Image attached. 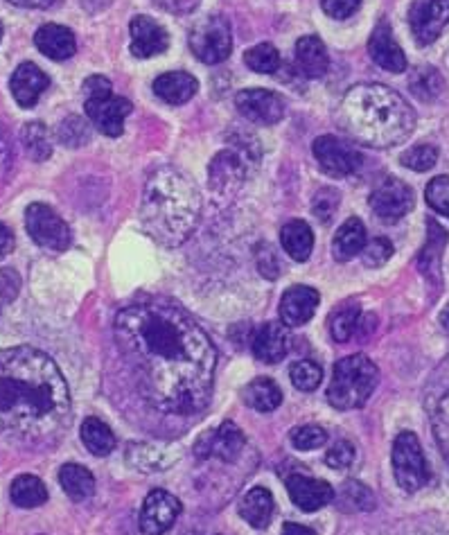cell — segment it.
<instances>
[{"mask_svg":"<svg viewBox=\"0 0 449 535\" xmlns=\"http://www.w3.org/2000/svg\"><path fill=\"white\" fill-rule=\"evenodd\" d=\"M113 335L149 407L165 416H192L208 405L217 350L179 305L158 298L131 303L118 312Z\"/></svg>","mask_w":449,"mask_h":535,"instance_id":"obj_1","label":"cell"},{"mask_svg":"<svg viewBox=\"0 0 449 535\" xmlns=\"http://www.w3.org/2000/svg\"><path fill=\"white\" fill-rule=\"evenodd\" d=\"M70 391L59 366L30 346L0 350V436L41 445L68 425Z\"/></svg>","mask_w":449,"mask_h":535,"instance_id":"obj_2","label":"cell"},{"mask_svg":"<svg viewBox=\"0 0 449 535\" xmlns=\"http://www.w3.org/2000/svg\"><path fill=\"white\" fill-rule=\"evenodd\" d=\"M339 127L368 147H393L411 136L416 113L398 91L384 84H357L343 95Z\"/></svg>","mask_w":449,"mask_h":535,"instance_id":"obj_3","label":"cell"},{"mask_svg":"<svg viewBox=\"0 0 449 535\" xmlns=\"http://www.w3.org/2000/svg\"><path fill=\"white\" fill-rule=\"evenodd\" d=\"M145 231L163 247H181L201 217V192L181 170L163 165L149 174L140 206Z\"/></svg>","mask_w":449,"mask_h":535,"instance_id":"obj_4","label":"cell"},{"mask_svg":"<svg viewBox=\"0 0 449 535\" xmlns=\"http://www.w3.org/2000/svg\"><path fill=\"white\" fill-rule=\"evenodd\" d=\"M377 382H380V371L366 355L343 357L334 366L328 387V402L339 411L364 407L371 400Z\"/></svg>","mask_w":449,"mask_h":535,"instance_id":"obj_5","label":"cell"},{"mask_svg":"<svg viewBox=\"0 0 449 535\" xmlns=\"http://www.w3.org/2000/svg\"><path fill=\"white\" fill-rule=\"evenodd\" d=\"M190 50L201 64L215 66L222 64L228 57H231L233 50V34H231V23H228L224 16H206L195 23V28L190 30Z\"/></svg>","mask_w":449,"mask_h":535,"instance_id":"obj_6","label":"cell"},{"mask_svg":"<svg viewBox=\"0 0 449 535\" xmlns=\"http://www.w3.org/2000/svg\"><path fill=\"white\" fill-rule=\"evenodd\" d=\"M393 475L398 486L407 493H416L429 481V466L418 436L413 432L398 434L393 443Z\"/></svg>","mask_w":449,"mask_h":535,"instance_id":"obj_7","label":"cell"},{"mask_svg":"<svg viewBox=\"0 0 449 535\" xmlns=\"http://www.w3.org/2000/svg\"><path fill=\"white\" fill-rule=\"evenodd\" d=\"M25 228H28L30 238L48 251H66L70 242H73L70 226L46 204L28 206V210H25Z\"/></svg>","mask_w":449,"mask_h":535,"instance_id":"obj_8","label":"cell"},{"mask_svg":"<svg viewBox=\"0 0 449 535\" xmlns=\"http://www.w3.org/2000/svg\"><path fill=\"white\" fill-rule=\"evenodd\" d=\"M312 152L314 159L319 161L321 170L334 179L350 177V174H355L364 163V156L359 154V149L355 145H350L346 140L334 136L316 138Z\"/></svg>","mask_w":449,"mask_h":535,"instance_id":"obj_9","label":"cell"},{"mask_svg":"<svg viewBox=\"0 0 449 535\" xmlns=\"http://www.w3.org/2000/svg\"><path fill=\"white\" fill-rule=\"evenodd\" d=\"M368 204H371L373 213L380 217L382 222L395 224V222H400L404 215L411 213L413 204H416V195H413V190L411 186H407V183L395 177H389L371 192Z\"/></svg>","mask_w":449,"mask_h":535,"instance_id":"obj_10","label":"cell"},{"mask_svg":"<svg viewBox=\"0 0 449 535\" xmlns=\"http://www.w3.org/2000/svg\"><path fill=\"white\" fill-rule=\"evenodd\" d=\"M449 23V0H413L409 10L411 34L420 46L434 43Z\"/></svg>","mask_w":449,"mask_h":535,"instance_id":"obj_11","label":"cell"},{"mask_svg":"<svg viewBox=\"0 0 449 535\" xmlns=\"http://www.w3.org/2000/svg\"><path fill=\"white\" fill-rule=\"evenodd\" d=\"M235 107L255 125L271 127L285 116V100L267 89H246L235 95Z\"/></svg>","mask_w":449,"mask_h":535,"instance_id":"obj_12","label":"cell"},{"mask_svg":"<svg viewBox=\"0 0 449 535\" xmlns=\"http://www.w3.org/2000/svg\"><path fill=\"white\" fill-rule=\"evenodd\" d=\"M181 515V502L167 490H152L145 497L140 511V531L143 535H163L174 526Z\"/></svg>","mask_w":449,"mask_h":535,"instance_id":"obj_13","label":"cell"},{"mask_svg":"<svg viewBox=\"0 0 449 535\" xmlns=\"http://www.w3.org/2000/svg\"><path fill=\"white\" fill-rule=\"evenodd\" d=\"M84 111L88 120L100 129V134L118 138L122 136V131H125V118L134 111V107H131V102L127 98H113V95H107V98L86 100Z\"/></svg>","mask_w":449,"mask_h":535,"instance_id":"obj_14","label":"cell"},{"mask_svg":"<svg viewBox=\"0 0 449 535\" xmlns=\"http://www.w3.org/2000/svg\"><path fill=\"white\" fill-rule=\"evenodd\" d=\"M244 450V434L242 429L237 427L231 420L219 425L217 429H210L204 436L199 438L195 445V452L199 459H210V456H217V459L233 463L237 456Z\"/></svg>","mask_w":449,"mask_h":535,"instance_id":"obj_15","label":"cell"},{"mask_svg":"<svg viewBox=\"0 0 449 535\" xmlns=\"http://www.w3.org/2000/svg\"><path fill=\"white\" fill-rule=\"evenodd\" d=\"M208 179L210 186L217 192L219 197H231L237 190L242 188L246 179V163L237 152H219L208 165Z\"/></svg>","mask_w":449,"mask_h":535,"instance_id":"obj_16","label":"cell"},{"mask_svg":"<svg viewBox=\"0 0 449 535\" xmlns=\"http://www.w3.org/2000/svg\"><path fill=\"white\" fill-rule=\"evenodd\" d=\"M131 32V55L138 59H149L170 48V34L161 23L149 19V16H136L129 23Z\"/></svg>","mask_w":449,"mask_h":535,"instance_id":"obj_17","label":"cell"},{"mask_svg":"<svg viewBox=\"0 0 449 535\" xmlns=\"http://www.w3.org/2000/svg\"><path fill=\"white\" fill-rule=\"evenodd\" d=\"M319 303L321 296L316 289L305 285L289 287L283 298H280V321H283L287 328L305 326L316 314Z\"/></svg>","mask_w":449,"mask_h":535,"instance_id":"obj_18","label":"cell"},{"mask_svg":"<svg viewBox=\"0 0 449 535\" xmlns=\"http://www.w3.org/2000/svg\"><path fill=\"white\" fill-rule=\"evenodd\" d=\"M287 493L292 497V502L305 513L321 511L323 506L332 504L334 488L323 479L294 475L287 479Z\"/></svg>","mask_w":449,"mask_h":535,"instance_id":"obj_19","label":"cell"},{"mask_svg":"<svg viewBox=\"0 0 449 535\" xmlns=\"http://www.w3.org/2000/svg\"><path fill=\"white\" fill-rule=\"evenodd\" d=\"M48 86H50L48 75L43 73L37 64H30V61L16 68L10 80L14 100L19 102L23 109H32L34 104L39 102L41 95L48 91Z\"/></svg>","mask_w":449,"mask_h":535,"instance_id":"obj_20","label":"cell"},{"mask_svg":"<svg viewBox=\"0 0 449 535\" xmlns=\"http://www.w3.org/2000/svg\"><path fill=\"white\" fill-rule=\"evenodd\" d=\"M368 52H371L375 64L389 70V73H404L407 70V57H404L402 48L393 39V32L386 23H380L373 30L371 41H368Z\"/></svg>","mask_w":449,"mask_h":535,"instance_id":"obj_21","label":"cell"},{"mask_svg":"<svg viewBox=\"0 0 449 535\" xmlns=\"http://www.w3.org/2000/svg\"><path fill=\"white\" fill-rule=\"evenodd\" d=\"M251 348L253 355L264 364H278L280 359H285L289 350V335L285 323H264V326L255 332Z\"/></svg>","mask_w":449,"mask_h":535,"instance_id":"obj_22","label":"cell"},{"mask_svg":"<svg viewBox=\"0 0 449 535\" xmlns=\"http://www.w3.org/2000/svg\"><path fill=\"white\" fill-rule=\"evenodd\" d=\"M34 46L48 59L64 61L77 52V39L70 28H64V25L57 23H46L34 34Z\"/></svg>","mask_w":449,"mask_h":535,"instance_id":"obj_23","label":"cell"},{"mask_svg":"<svg viewBox=\"0 0 449 535\" xmlns=\"http://www.w3.org/2000/svg\"><path fill=\"white\" fill-rule=\"evenodd\" d=\"M294 59L298 73L307 77V80H319L330 68V55L325 50V43L319 37H314V34L298 39Z\"/></svg>","mask_w":449,"mask_h":535,"instance_id":"obj_24","label":"cell"},{"mask_svg":"<svg viewBox=\"0 0 449 535\" xmlns=\"http://www.w3.org/2000/svg\"><path fill=\"white\" fill-rule=\"evenodd\" d=\"M199 89V84L195 77L190 73H183V70H176V73H165L161 77H156L154 80V93L161 98L163 102L172 104H186L192 98H195V93Z\"/></svg>","mask_w":449,"mask_h":535,"instance_id":"obj_25","label":"cell"},{"mask_svg":"<svg viewBox=\"0 0 449 535\" xmlns=\"http://www.w3.org/2000/svg\"><path fill=\"white\" fill-rule=\"evenodd\" d=\"M366 247V226L362 224V219L350 217L343 222L337 233H334L332 240V256L339 262H348Z\"/></svg>","mask_w":449,"mask_h":535,"instance_id":"obj_26","label":"cell"},{"mask_svg":"<svg viewBox=\"0 0 449 535\" xmlns=\"http://www.w3.org/2000/svg\"><path fill=\"white\" fill-rule=\"evenodd\" d=\"M280 244L287 251V256L298 262H305L312 256L314 249V233L312 228L303 219H292L280 231Z\"/></svg>","mask_w":449,"mask_h":535,"instance_id":"obj_27","label":"cell"},{"mask_svg":"<svg viewBox=\"0 0 449 535\" xmlns=\"http://www.w3.org/2000/svg\"><path fill=\"white\" fill-rule=\"evenodd\" d=\"M240 515L253 529H264V526H269L271 515H274V495L262 486L251 488L240 502Z\"/></svg>","mask_w":449,"mask_h":535,"instance_id":"obj_28","label":"cell"},{"mask_svg":"<svg viewBox=\"0 0 449 535\" xmlns=\"http://www.w3.org/2000/svg\"><path fill=\"white\" fill-rule=\"evenodd\" d=\"M244 402L251 409L260 411V414H269V411H276L283 402V391H280L278 384L269 377H258L251 384H246L244 389Z\"/></svg>","mask_w":449,"mask_h":535,"instance_id":"obj_29","label":"cell"},{"mask_svg":"<svg viewBox=\"0 0 449 535\" xmlns=\"http://www.w3.org/2000/svg\"><path fill=\"white\" fill-rule=\"evenodd\" d=\"M59 484L73 502H86V499L95 493V479L91 475V470L77 466V463H66V466H61Z\"/></svg>","mask_w":449,"mask_h":535,"instance_id":"obj_30","label":"cell"},{"mask_svg":"<svg viewBox=\"0 0 449 535\" xmlns=\"http://www.w3.org/2000/svg\"><path fill=\"white\" fill-rule=\"evenodd\" d=\"M127 461L140 472H163L174 461V456L165 452V447L138 443L127 450Z\"/></svg>","mask_w":449,"mask_h":535,"instance_id":"obj_31","label":"cell"},{"mask_svg":"<svg viewBox=\"0 0 449 535\" xmlns=\"http://www.w3.org/2000/svg\"><path fill=\"white\" fill-rule=\"evenodd\" d=\"M82 443L95 456H109L116 450V436H113L111 427L95 416L86 418L82 423Z\"/></svg>","mask_w":449,"mask_h":535,"instance_id":"obj_32","label":"cell"},{"mask_svg":"<svg viewBox=\"0 0 449 535\" xmlns=\"http://www.w3.org/2000/svg\"><path fill=\"white\" fill-rule=\"evenodd\" d=\"M10 497L19 508H37L41 504H46L48 488L39 477L21 475L12 481Z\"/></svg>","mask_w":449,"mask_h":535,"instance_id":"obj_33","label":"cell"},{"mask_svg":"<svg viewBox=\"0 0 449 535\" xmlns=\"http://www.w3.org/2000/svg\"><path fill=\"white\" fill-rule=\"evenodd\" d=\"M332 502H337L343 513H362L373 511L375 508V495L359 481H346L339 488V493H334Z\"/></svg>","mask_w":449,"mask_h":535,"instance_id":"obj_34","label":"cell"},{"mask_svg":"<svg viewBox=\"0 0 449 535\" xmlns=\"http://www.w3.org/2000/svg\"><path fill=\"white\" fill-rule=\"evenodd\" d=\"M411 93L422 102H434L445 89V80L434 66H420L409 77Z\"/></svg>","mask_w":449,"mask_h":535,"instance_id":"obj_35","label":"cell"},{"mask_svg":"<svg viewBox=\"0 0 449 535\" xmlns=\"http://www.w3.org/2000/svg\"><path fill=\"white\" fill-rule=\"evenodd\" d=\"M362 317V310H359L357 303H341L337 310H332L330 314V335L339 344H346L350 337L357 332V323Z\"/></svg>","mask_w":449,"mask_h":535,"instance_id":"obj_36","label":"cell"},{"mask_svg":"<svg viewBox=\"0 0 449 535\" xmlns=\"http://www.w3.org/2000/svg\"><path fill=\"white\" fill-rule=\"evenodd\" d=\"M21 140H23L25 152H28L32 161L41 163L50 159L52 140H50L46 125H41V122H28V125L21 129Z\"/></svg>","mask_w":449,"mask_h":535,"instance_id":"obj_37","label":"cell"},{"mask_svg":"<svg viewBox=\"0 0 449 535\" xmlns=\"http://www.w3.org/2000/svg\"><path fill=\"white\" fill-rule=\"evenodd\" d=\"M244 64L249 66L253 73L260 75H274L280 68V52L271 43H258L244 52Z\"/></svg>","mask_w":449,"mask_h":535,"instance_id":"obj_38","label":"cell"},{"mask_svg":"<svg viewBox=\"0 0 449 535\" xmlns=\"http://www.w3.org/2000/svg\"><path fill=\"white\" fill-rule=\"evenodd\" d=\"M289 377H292V384L298 391H314L321 384L323 371L316 362L301 359V362H296L292 364V368H289Z\"/></svg>","mask_w":449,"mask_h":535,"instance_id":"obj_39","label":"cell"},{"mask_svg":"<svg viewBox=\"0 0 449 535\" xmlns=\"http://www.w3.org/2000/svg\"><path fill=\"white\" fill-rule=\"evenodd\" d=\"M438 161V149L434 145H413L402 154V165L413 172H427Z\"/></svg>","mask_w":449,"mask_h":535,"instance_id":"obj_40","label":"cell"},{"mask_svg":"<svg viewBox=\"0 0 449 535\" xmlns=\"http://www.w3.org/2000/svg\"><path fill=\"white\" fill-rule=\"evenodd\" d=\"M429 228H431L429 242H427V247L422 249V256H420V260L425 262V269H422V271H436L438 269L440 249H443L445 242H447L445 231L434 222V219H431V222H429Z\"/></svg>","mask_w":449,"mask_h":535,"instance_id":"obj_41","label":"cell"},{"mask_svg":"<svg viewBox=\"0 0 449 535\" xmlns=\"http://www.w3.org/2000/svg\"><path fill=\"white\" fill-rule=\"evenodd\" d=\"M57 136H59L61 143L68 145V147L84 145V143H88V138H91V134H88V125L77 116H70L61 122L59 129H57Z\"/></svg>","mask_w":449,"mask_h":535,"instance_id":"obj_42","label":"cell"},{"mask_svg":"<svg viewBox=\"0 0 449 535\" xmlns=\"http://www.w3.org/2000/svg\"><path fill=\"white\" fill-rule=\"evenodd\" d=\"M434 436L440 452H443L445 459L449 461V391L445 393L443 400L438 402L434 411Z\"/></svg>","mask_w":449,"mask_h":535,"instance_id":"obj_43","label":"cell"},{"mask_svg":"<svg viewBox=\"0 0 449 535\" xmlns=\"http://www.w3.org/2000/svg\"><path fill=\"white\" fill-rule=\"evenodd\" d=\"M427 204L436 210V213H443L449 217V177H436L429 181V186L425 190Z\"/></svg>","mask_w":449,"mask_h":535,"instance_id":"obj_44","label":"cell"},{"mask_svg":"<svg viewBox=\"0 0 449 535\" xmlns=\"http://www.w3.org/2000/svg\"><path fill=\"white\" fill-rule=\"evenodd\" d=\"M339 192L332 188H321L312 199V213L321 219L323 224H328L339 208Z\"/></svg>","mask_w":449,"mask_h":535,"instance_id":"obj_45","label":"cell"},{"mask_svg":"<svg viewBox=\"0 0 449 535\" xmlns=\"http://www.w3.org/2000/svg\"><path fill=\"white\" fill-rule=\"evenodd\" d=\"M325 441H328V434H325L323 427H316V425L298 427L292 432L294 447H296V450H303V452L316 450V447L325 445Z\"/></svg>","mask_w":449,"mask_h":535,"instance_id":"obj_46","label":"cell"},{"mask_svg":"<svg viewBox=\"0 0 449 535\" xmlns=\"http://www.w3.org/2000/svg\"><path fill=\"white\" fill-rule=\"evenodd\" d=\"M359 256H362V262L366 267H371V269L382 267L393 256V244L384 238H375L371 242H366V247L362 253H359Z\"/></svg>","mask_w":449,"mask_h":535,"instance_id":"obj_47","label":"cell"},{"mask_svg":"<svg viewBox=\"0 0 449 535\" xmlns=\"http://www.w3.org/2000/svg\"><path fill=\"white\" fill-rule=\"evenodd\" d=\"M325 463L334 470H346L355 463V445L348 441H339L332 445V450L325 454Z\"/></svg>","mask_w":449,"mask_h":535,"instance_id":"obj_48","label":"cell"},{"mask_svg":"<svg viewBox=\"0 0 449 535\" xmlns=\"http://www.w3.org/2000/svg\"><path fill=\"white\" fill-rule=\"evenodd\" d=\"M323 12L332 16V19H348L362 7V0H321Z\"/></svg>","mask_w":449,"mask_h":535,"instance_id":"obj_49","label":"cell"},{"mask_svg":"<svg viewBox=\"0 0 449 535\" xmlns=\"http://www.w3.org/2000/svg\"><path fill=\"white\" fill-rule=\"evenodd\" d=\"M255 256H258V269H260L262 276L278 278V274H280V260L276 256V251L271 249L269 244H262V247H258V253H255Z\"/></svg>","mask_w":449,"mask_h":535,"instance_id":"obj_50","label":"cell"},{"mask_svg":"<svg viewBox=\"0 0 449 535\" xmlns=\"http://www.w3.org/2000/svg\"><path fill=\"white\" fill-rule=\"evenodd\" d=\"M21 278L12 269L0 271V303H12L16 294H19Z\"/></svg>","mask_w":449,"mask_h":535,"instance_id":"obj_51","label":"cell"},{"mask_svg":"<svg viewBox=\"0 0 449 535\" xmlns=\"http://www.w3.org/2000/svg\"><path fill=\"white\" fill-rule=\"evenodd\" d=\"M111 89H113L111 82L107 80V77H102V75H93V77H88V80L84 82L86 100H91V98H107V95H113Z\"/></svg>","mask_w":449,"mask_h":535,"instance_id":"obj_52","label":"cell"},{"mask_svg":"<svg viewBox=\"0 0 449 535\" xmlns=\"http://www.w3.org/2000/svg\"><path fill=\"white\" fill-rule=\"evenodd\" d=\"M158 7L172 14H190L199 5V0H154Z\"/></svg>","mask_w":449,"mask_h":535,"instance_id":"obj_53","label":"cell"},{"mask_svg":"<svg viewBox=\"0 0 449 535\" xmlns=\"http://www.w3.org/2000/svg\"><path fill=\"white\" fill-rule=\"evenodd\" d=\"M14 249V233L0 222V258H5L7 253H12Z\"/></svg>","mask_w":449,"mask_h":535,"instance_id":"obj_54","label":"cell"},{"mask_svg":"<svg viewBox=\"0 0 449 535\" xmlns=\"http://www.w3.org/2000/svg\"><path fill=\"white\" fill-rule=\"evenodd\" d=\"M16 7H30V10H46L55 0H10Z\"/></svg>","mask_w":449,"mask_h":535,"instance_id":"obj_55","label":"cell"},{"mask_svg":"<svg viewBox=\"0 0 449 535\" xmlns=\"http://www.w3.org/2000/svg\"><path fill=\"white\" fill-rule=\"evenodd\" d=\"M280 535H316L310 526H303V524H294V522H289L285 524V529Z\"/></svg>","mask_w":449,"mask_h":535,"instance_id":"obj_56","label":"cell"},{"mask_svg":"<svg viewBox=\"0 0 449 535\" xmlns=\"http://www.w3.org/2000/svg\"><path fill=\"white\" fill-rule=\"evenodd\" d=\"M88 12H100L104 7L111 5V0H82Z\"/></svg>","mask_w":449,"mask_h":535,"instance_id":"obj_57","label":"cell"},{"mask_svg":"<svg viewBox=\"0 0 449 535\" xmlns=\"http://www.w3.org/2000/svg\"><path fill=\"white\" fill-rule=\"evenodd\" d=\"M440 323H443V328L449 332V305L443 310V314H440Z\"/></svg>","mask_w":449,"mask_h":535,"instance_id":"obj_58","label":"cell"},{"mask_svg":"<svg viewBox=\"0 0 449 535\" xmlns=\"http://www.w3.org/2000/svg\"><path fill=\"white\" fill-rule=\"evenodd\" d=\"M0 41H3V23H0Z\"/></svg>","mask_w":449,"mask_h":535,"instance_id":"obj_59","label":"cell"}]
</instances>
